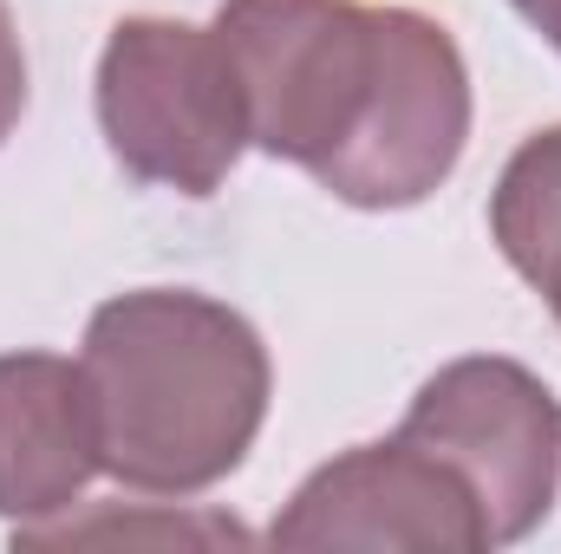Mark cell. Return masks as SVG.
I'll list each match as a JSON object with an SVG mask.
<instances>
[{
    "mask_svg": "<svg viewBox=\"0 0 561 554\" xmlns=\"http://www.w3.org/2000/svg\"><path fill=\"white\" fill-rule=\"evenodd\" d=\"M516 275H523L536 293H542V300H549V313H556V326H561V229L542 242V249H536V255H529V262H523V268H516Z\"/></svg>",
    "mask_w": 561,
    "mask_h": 554,
    "instance_id": "ba28073f",
    "label": "cell"
},
{
    "mask_svg": "<svg viewBox=\"0 0 561 554\" xmlns=\"http://www.w3.org/2000/svg\"><path fill=\"white\" fill-rule=\"evenodd\" d=\"M275 549H366V554H490L470 489L405 430L353 443L300 476L268 522Z\"/></svg>",
    "mask_w": 561,
    "mask_h": 554,
    "instance_id": "5b68a950",
    "label": "cell"
},
{
    "mask_svg": "<svg viewBox=\"0 0 561 554\" xmlns=\"http://www.w3.org/2000/svg\"><path fill=\"white\" fill-rule=\"evenodd\" d=\"M26 99H33V92H26V46H20V26H13V13H7V0H0V150L20 131Z\"/></svg>",
    "mask_w": 561,
    "mask_h": 554,
    "instance_id": "52a82bcc",
    "label": "cell"
},
{
    "mask_svg": "<svg viewBox=\"0 0 561 554\" xmlns=\"http://www.w3.org/2000/svg\"><path fill=\"white\" fill-rule=\"evenodd\" d=\"M92 112L112 163L170 196H216L249 150V112L216 26L131 13L105 33Z\"/></svg>",
    "mask_w": 561,
    "mask_h": 554,
    "instance_id": "3957f363",
    "label": "cell"
},
{
    "mask_svg": "<svg viewBox=\"0 0 561 554\" xmlns=\"http://www.w3.org/2000/svg\"><path fill=\"white\" fill-rule=\"evenodd\" d=\"M79 372L99 470L138 496H203L229 483L275 399V359L249 313L196 287H131L92 307Z\"/></svg>",
    "mask_w": 561,
    "mask_h": 554,
    "instance_id": "7a4b0ae2",
    "label": "cell"
},
{
    "mask_svg": "<svg viewBox=\"0 0 561 554\" xmlns=\"http://www.w3.org/2000/svg\"><path fill=\"white\" fill-rule=\"evenodd\" d=\"M99 476V430L79 359L0 353V522L39 529L79 509Z\"/></svg>",
    "mask_w": 561,
    "mask_h": 554,
    "instance_id": "8992f818",
    "label": "cell"
},
{
    "mask_svg": "<svg viewBox=\"0 0 561 554\" xmlns=\"http://www.w3.org/2000/svg\"><path fill=\"white\" fill-rule=\"evenodd\" d=\"M510 7H516V13H523V20H529V26L561 53V0H510Z\"/></svg>",
    "mask_w": 561,
    "mask_h": 554,
    "instance_id": "9c48e42d",
    "label": "cell"
},
{
    "mask_svg": "<svg viewBox=\"0 0 561 554\" xmlns=\"http://www.w3.org/2000/svg\"><path fill=\"white\" fill-rule=\"evenodd\" d=\"M399 430L470 489L490 549H516L549 522L561 483V399L523 359L463 353L437 366L412 392Z\"/></svg>",
    "mask_w": 561,
    "mask_h": 554,
    "instance_id": "277c9868",
    "label": "cell"
},
{
    "mask_svg": "<svg viewBox=\"0 0 561 554\" xmlns=\"http://www.w3.org/2000/svg\"><path fill=\"white\" fill-rule=\"evenodd\" d=\"M249 143L346 209H419L470 143V66L444 20L366 0H222Z\"/></svg>",
    "mask_w": 561,
    "mask_h": 554,
    "instance_id": "6da1fadb",
    "label": "cell"
}]
</instances>
